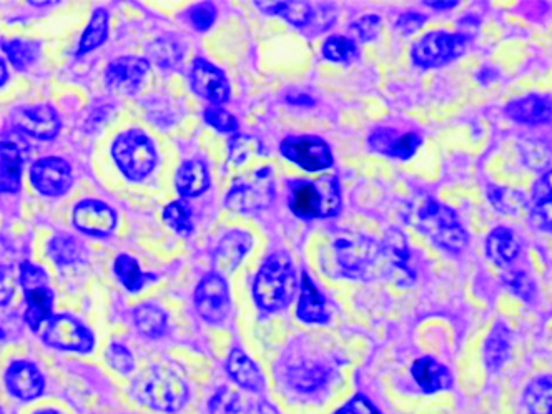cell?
<instances>
[{"mask_svg":"<svg viewBox=\"0 0 552 414\" xmlns=\"http://www.w3.org/2000/svg\"><path fill=\"white\" fill-rule=\"evenodd\" d=\"M296 315L301 321L313 323V325H323V323L330 321V315L326 311L325 298L321 296L320 290L311 281L308 273H303L301 296L300 301H298V308H296Z\"/></svg>","mask_w":552,"mask_h":414,"instance_id":"obj_24","label":"cell"},{"mask_svg":"<svg viewBox=\"0 0 552 414\" xmlns=\"http://www.w3.org/2000/svg\"><path fill=\"white\" fill-rule=\"evenodd\" d=\"M323 57L336 64H351L358 59V47L348 37L333 35L323 44Z\"/></svg>","mask_w":552,"mask_h":414,"instance_id":"obj_36","label":"cell"},{"mask_svg":"<svg viewBox=\"0 0 552 414\" xmlns=\"http://www.w3.org/2000/svg\"><path fill=\"white\" fill-rule=\"evenodd\" d=\"M468 45L469 35L434 30L413 45L411 59L419 69H438L459 59Z\"/></svg>","mask_w":552,"mask_h":414,"instance_id":"obj_7","label":"cell"},{"mask_svg":"<svg viewBox=\"0 0 552 414\" xmlns=\"http://www.w3.org/2000/svg\"><path fill=\"white\" fill-rule=\"evenodd\" d=\"M368 143L375 152L398 160H408L418 152L419 145L423 143L421 137L414 132L408 134H396L393 129H378L368 137Z\"/></svg>","mask_w":552,"mask_h":414,"instance_id":"obj_19","label":"cell"},{"mask_svg":"<svg viewBox=\"0 0 552 414\" xmlns=\"http://www.w3.org/2000/svg\"><path fill=\"white\" fill-rule=\"evenodd\" d=\"M5 383L10 393L20 401H32L44 391V378L29 361H15L5 373Z\"/></svg>","mask_w":552,"mask_h":414,"instance_id":"obj_18","label":"cell"},{"mask_svg":"<svg viewBox=\"0 0 552 414\" xmlns=\"http://www.w3.org/2000/svg\"><path fill=\"white\" fill-rule=\"evenodd\" d=\"M74 225L87 235L107 237L117 227V215L107 203L87 198L75 205Z\"/></svg>","mask_w":552,"mask_h":414,"instance_id":"obj_17","label":"cell"},{"mask_svg":"<svg viewBox=\"0 0 552 414\" xmlns=\"http://www.w3.org/2000/svg\"><path fill=\"white\" fill-rule=\"evenodd\" d=\"M288 205L296 217L305 220L333 217L341 207L338 180L333 177L321 178L320 182L296 180L290 185Z\"/></svg>","mask_w":552,"mask_h":414,"instance_id":"obj_3","label":"cell"},{"mask_svg":"<svg viewBox=\"0 0 552 414\" xmlns=\"http://www.w3.org/2000/svg\"><path fill=\"white\" fill-rule=\"evenodd\" d=\"M543 198H552V170L544 173L534 187L533 202L534 200H543Z\"/></svg>","mask_w":552,"mask_h":414,"instance_id":"obj_51","label":"cell"},{"mask_svg":"<svg viewBox=\"0 0 552 414\" xmlns=\"http://www.w3.org/2000/svg\"><path fill=\"white\" fill-rule=\"evenodd\" d=\"M531 222L543 232H552V198L534 200L531 210Z\"/></svg>","mask_w":552,"mask_h":414,"instance_id":"obj_43","label":"cell"},{"mask_svg":"<svg viewBox=\"0 0 552 414\" xmlns=\"http://www.w3.org/2000/svg\"><path fill=\"white\" fill-rule=\"evenodd\" d=\"M275 198L272 168H258L247 177L235 180L225 198V207L233 212H258L267 208Z\"/></svg>","mask_w":552,"mask_h":414,"instance_id":"obj_9","label":"cell"},{"mask_svg":"<svg viewBox=\"0 0 552 414\" xmlns=\"http://www.w3.org/2000/svg\"><path fill=\"white\" fill-rule=\"evenodd\" d=\"M203 119L218 132H237L238 130L237 119L220 105L207 107L203 112Z\"/></svg>","mask_w":552,"mask_h":414,"instance_id":"obj_39","label":"cell"},{"mask_svg":"<svg viewBox=\"0 0 552 414\" xmlns=\"http://www.w3.org/2000/svg\"><path fill=\"white\" fill-rule=\"evenodd\" d=\"M265 14L280 15L296 27H305L313 20V9L308 2H255Z\"/></svg>","mask_w":552,"mask_h":414,"instance_id":"obj_30","label":"cell"},{"mask_svg":"<svg viewBox=\"0 0 552 414\" xmlns=\"http://www.w3.org/2000/svg\"><path fill=\"white\" fill-rule=\"evenodd\" d=\"M511 351V333L503 321L494 325L484 346V360L489 371H498L508 361Z\"/></svg>","mask_w":552,"mask_h":414,"instance_id":"obj_29","label":"cell"},{"mask_svg":"<svg viewBox=\"0 0 552 414\" xmlns=\"http://www.w3.org/2000/svg\"><path fill=\"white\" fill-rule=\"evenodd\" d=\"M114 272L117 278H119L120 283L130 293H137V291L142 290L148 280L155 278V276L142 273V270L138 267L137 260L134 257H130V255H125V253L115 258Z\"/></svg>","mask_w":552,"mask_h":414,"instance_id":"obj_35","label":"cell"},{"mask_svg":"<svg viewBox=\"0 0 552 414\" xmlns=\"http://www.w3.org/2000/svg\"><path fill=\"white\" fill-rule=\"evenodd\" d=\"M424 22H426L424 15L416 14V12H406L396 22V29L401 30L403 34H413V32L423 27Z\"/></svg>","mask_w":552,"mask_h":414,"instance_id":"obj_50","label":"cell"},{"mask_svg":"<svg viewBox=\"0 0 552 414\" xmlns=\"http://www.w3.org/2000/svg\"><path fill=\"white\" fill-rule=\"evenodd\" d=\"M228 153L233 163H243L255 153H260V143L247 135H237L230 140Z\"/></svg>","mask_w":552,"mask_h":414,"instance_id":"obj_40","label":"cell"},{"mask_svg":"<svg viewBox=\"0 0 552 414\" xmlns=\"http://www.w3.org/2000/svg\"><path fill=\"white\" fill-rule=\"evenodd\" d=\"M328 371L320 365H300L290 373L291 385L301 391L315 390L326 381Z\"/></svg>","mask_w":552,"mask_h":414,"instance_id":"obj_37","label":"cell"},{"mask_svg":"<svg viewBox=\"0 0 552 414\" xmlns=\"http://www.w3.org/2000/svg\"><path fill=\"white\" fill-rule=\"evenodd\" d=\"M163 220H165L168 227H172L178 235H182V237L192 235V218H190V210H188L185 203H168L165 210H163Z\"/></svg>","mask_w":552,"mask_h":414,"instance_id":"obj_38","label":"cell"},{"mask_svg":"<svg viewBox=\"0 0 552 414\" xmlns=\"http://www.w3.org/2000/svg\"><path fill=\"white\" fill-rule=\"evenodd\" d=\"M188 19L192 22L193 29L205 32V30L210 29V27L215 24V19H217L215 5L210 4V2H202V4L195 5V7L190 10Z\"/></svg>","mask_w":552,"mask_h":414,"instance_id":"obj_42","label":"cell"},{"mask_svg":"<svg viewBox=\"0 0 552 414\" xmlns=\"http://www.w3.org/2000/svg\"><path fill=\"white\" fill-rule=\"evenodd\" d=\"M24 158L19 147L12 142H0V193H17L20 190Z\"/></svg>","mask_w":552,"mask_h":414,"instance_id":"obj_27","label":"cell"},{"mask_svg":"<svg viewBox=\"0 0 552 414\" xmlns=\"http://www.w3.org/2000/svg\"><path fill=\"white\" fill-rule=\"evenodd\" d=\"M134 321L140 335L147 336V338H158L167 331V313L153 303H143L135 308Z\"/></svg>","mask_w":552,"mask_h":414,"instance_id":"obj_31","label":"cell"},{"mask_svg":"<svg viewBox=\"0 0 552 414\" xmlns=\"http://www.w3.org/2000/svg\"><path fill=\"white\" fill-rule=\"evenodd\" d=\"M192 89L195 94L200 95L213 105H222L230 99V84L223 70L217 65L205 59H197L193 62Z\"/></svg>","mask_w":552,"mask_h":414,"instance_id":"obj_15","label":"cell"},{"mask_svg":"<svg viewBox=\"0 0 552 414\" xmlns=\"http://www.w3.org/2000/svg\"><path fill=\"white\" fill-rule=\"evenodd\" d=\"M12 122L20 132L39 140H52L59 135L62 127L57 110L47 104L15 110Z\"/></svg>","mask_w":552,"mask_h":414,"instance_id":"obj_14","label":"cell"},{"mask_svg":"<svg viewBox=\"0 0 552 414\" xmlns=\"http://www.w3.org/2000/svg\"><path fill=\"white\" fill-rule=\"evenodd\" d=\"M411 373L424 393H438L453 386L451 371L433 358H419L411 368Z\"/></svg>","mask_w":552,"mask_h":414,"instance_id":"obj_23","label":"cell"},{"mask_svg":"<svg viewBox=\"0 0 552 414\" xmlns=\"http://www.w3.org/2000/svg\"><path fill=\"white\" fill-rule=\"evenodd\" d=\"M37 414H60L59 411H40Z\"/></svg>","mask_w":552,"mask_h":414,"instance_id":"obj_54","label":"cell"},{"mask_svg":"<svg viewBox=\"0 0 552 414\" xmlns=\"http://www.w3.org/2000/svg\"><path fill=\"white\" fill-rule=\"evenodd\" d=\"M9 82V72H7V65H5L4 59L0 57V89Z\"/></svg>","mask_w":552,"mask_h":414,"instance_id":"obj_53","label":"cell"},{"mask_svg":"<svg viewBox=\"0 0 552 414\" xmlns=\"http://www.w3.org/2000/svg\"><path fill=\"white\" fill-rule=\"evenodd\" d=\"M335 414H380V411L376 410L375 405L366 400L365 396L358 395Z\"/></svg>","mask_w":552,"mask_h":414,"instance_id":"obj_48","label":"cell"},{"mask_svg":"<svg viewBox=\"0 0 552 414\" xmlns=\"http://www.w3.org/2000/svg\"><path fill=\"white\" fill-rule=\"evenodd\" d=\"M296 276L288 253H272L253 283V296L263 311L283 310L295 296Z\"/></svg>","mask_w":552,"mask_h":414,"instance_id":"obj_2","label":"cell"},{"mask_svg":"<svg viewBox=\"0 0 552 414\" xmlns=\"http://www.w3.org/2000/svg\"><path fill=\"white\" fill-rule=\"evenodd\" d=\"M504 114L524 125L549 124L552 120V99L548 95L529 94L506 105Z\"/></svg>","mask_w":552,"mask_h":414,"instance_id":"obj_20","label":"cell"},{"mask_svg":"<svg viewBox=\"0 0 552 414\" xmlns=\"http://www.w3.org/2000/svg\"><path fill=\"white\" fill-rule=\"evenodd\" d=\"M107 360L110 366L115 371H119L122 375H129L130 371L134 370V358L124 345L120 343H112L107 350Z\"/></svg>","mask_w":552,"mask_h":414,"instance_id":"obj_41","label":"cell"},{"mask_svg":"<svg viewBox=\"0 0 552 414\" xmlns=\"http://www.w3.org/2000/svg\"><path fill=\"white\" fill-rule=\"evenodd\" d=\"M228 375L245 390L260 393L265 388V376L257 363L240 348H233L227 360Z\"/></svg>","mask_w":552,"mask_h":414,"instance_id":"obj_22","label":"cell"},{"mask_svg":"<svg viewBox=\"0 0 552 414\" xmlns=\"http://www.w3.org/2000/svg\"><path fill=\"white\" fill-rule=\"evenodd\" d=\"M0 49L4 50L7 59L14 69L27 72L32 69L40 57V42L30 39L0 40Z\"/></svg>","mask_w":552,"mask_h":414,"instance_id":"obj_28","label":"cell"},{"mask_svg":"<svg viewBox=\"0 0 552 414\" xmlns=\"http://www.w3.org/2000/svg\"><path fill=\"white\" fill-rule=\"evenodd\" d=\"M549 414H552V410H551V413H549Z\"/></svg>","mask_w":552,"mask_h":414,"instance_id":"obj_55","label":"cell"},{"mask_svg":"<svg viewBox=\"0 0 552 414\" xmlns=\"http://www.w3.org/2000/svg\"><path fill=\"white\" fill-rule=\"evenodd\" d=\"M112 157L120 173L129 182L145 180L155 170L158 162V152L152 138L138 129L127 130L115 138L112 143Z\"/></svg>","mask_w":552,"mask_h":414,"instance_id":"obj_4","label":"cell"},{"mask_svg":"<svg viewBox=\"0 0 552 414\" xmlns=\"http://www.w3.org/2000/svg\"><path fill=\"white\" fill-rule=\"evenodd\" d=\"M150 64L142 57H120L110 62L105 70V82L114 92L125 95H135L142 87L145 75L148 74Z\"/></svg>","mask_w":552,"mask_h":414,"instance_id":"obj_16","label":"cell"},{"mask_svg":"<svg viewBox=\"0 0 552 414\" xmlns=\"http://www.w3.org/2000/svg\"><path fill=\"white\" fill-rule=\"evenodd\" d=\"M250 250L252 235L243 230H232L218 243L217 250L213 253V267L217 268V273L222 276L233 272Z\"/></svg>","mask_w":552,"mask_h":414,"instance_id":"obj_21","label":"cell"},{"mask_svg":"<svg viewBox=\"0 0 552 414\" xmlns=\"http://www.w3.org/2000/svg\"><path fill=\"white\" fill-rule=\"evenodd\" d=\"M506 283H508L509 288H511L516 295L521 296L524 300H529V298H531V293L534 291V285L533 281H531V278H529L526 273L514 270V272L506 275Z\"/></svg>","mask_w":552,"mask_h":414,"instance_id":"obj_46","label":"cell"},{"mask_svg":"<svg viewBox=\"0 0 552 414\" xmlns=\"http://www.w3.org/2000/svg\"><path fill=\"white\" fill-rule=\"evenodd\" d=\"M109 37V14L105 9H95L90 17L89 25L80 37L79 50L77 54L84 55L92 50L99 49Z\"/></svg>","mask_w":552,"mask_h":414,"instance_id":"obj_32","label":"cell"},{"mask_svg":"<svg viewBox=\"0 0 552 414\" xmlns=\"http://www.w3.org/2000/svg\"><path fill=\"white\" fill-rule=\"evenodd\" d=\"M281 153L286 160L296 163L306 172H320L333 165V153L323 138L315 135L288 137L281 142Z\"/></svg>","mask_w":552,"mask_h":414,"instance_id":"obj_11","label":"cell"},{"mask_svg":"<svg viewBox=\"0 0 552 414\" xmlns=\"http://www.w3.org/2000/svg\"><path fill=\"white\" fill-rule=\"evenodd\" d=\"M175 187L182 197H198L210 187V173L202 160H187L178 168Z\"/></svg>","mask_w":552,"mask_h":414,"instance_id":"obj_25","label":"cell"},{"mask_svg":"<svg viewBox=\"0 0 552 414\" xmlns=\"http://www.w3.org/2000/svg\"><path fill=\"white\" fill-rule=\"evenodd\" d=\"M335 253L341 270L351 278L414 276L408 263V243L398 230H393L383 243L368 237L343 238L336 242Z\"/></svg>","mask_w":552,"mask_h":414,"instance_id":"obj_1","label":"cell"},{"mask_svg":"<svg viewBox=\"0 0 552 414\" xmlns=\"http://www.w3.org/2000/svg\"><path fill=\"white\" fill-rule=\"evenodd\" d=\"M47 345L57 350L89 353L94 350V336L87 326L69 315L54 316L42 333Z\"/></svg>","mask_w":552,"mask_h":414,"instance_id":"obj_12","label":"cell"},{"mask_svg":"<svg viewBox=\"0 0 552 414\" xmlns=\"http://www.w3.org/2000/svg\"><path fill=\"white\" fill-rule=\"evenodd\" d=\"M380 17L376 15H366L355 24V30L360 34L363 40H375L380 34Z\"/></svg>","mask_w":552,"mask_h":414,"instance_id":"obj_47","label":"cell"},{"mask_svg":"<svg viewBox=\"0 0 552 414\" xmlns=\"http://www.w3.org/2000/svg\"><path fill=\"white\" fill-rule=\"evenodd\" d=\"M424 5H429V7H433V9L449 10L456 7L458 2H424Z\"/></svg>","mask_w":552,"mask_h":414,"instance_id":"obj_52","label":"cell"},{"mask_svg":"<svg viewBox=\"0 0 552 414\" xmlns=\"http://www.w3.org/2000/svg\"><path fill=\"white\" fill-rule=\"evenodd\" d=\"M238 396L233 391L225 390L218 391L217 395L213 396L210 401V413L212 414H237Z\"/></svg>","mask_w":552,"mask_h":414,"instance_id":"obj_45","label":"cell"},{"mask_svg":"<svg viewBox=\"0 0 552 414\" xmlns=\"http://www.w3.org/2000/svg\"><path fill=\"white\" fill-rule=\"evenodd\" d=\"M419 228L444 252L461 253L469 243L468 232L459 223L456 213L443 203L428 200L419 210Z\"/></svg>","mask_w":552,"mask_h":414,"instance_id":"obj_5","label":"cell"},{"mask_svg":"<svg viewBox=\"0 0 552 414\" xmlns=\"http://www.w3.org/2000/svg\"><path fill=\"white\" fill-rule=\"evenodd\" d=\"M140 398L153 410L178 413L187 405L188 386L172 368L157 366L140 385Z\"/></svg>","mask_w":552,"mask_h":414,"instance_id":"obj_6","label":"cell"},{"mask_svg":"<svg viewBox=\"0 0 552 414\" xmlns=\"http://www.w3.org/2000/svg\"><path fill=\"white\" fill-rule=\"evenodd\" d=\"M12 295H14L12 268L0 265V305H7L12 300Z\"/></svg>","mask_w":552,"mask_h":414,"instance_id":"obj_49","label":"cell"},{"mask_svg":"<svg viewBox=\"0 0 552 414\" xmlns=\"http://www.w3.org/2000/svg\"><path fill=\"white\" fill-rule=\"evenodd\" d=\"M20 283L27 300L25 323L30 326V330L39 331L45 323H49L54 318L52 316L54 291L50 288L49 276L44 268L25 262L20 267Z\"/></svg>","mask_w":552,"mask_h":414,"instance_id":"obj_8","label":"cell"},{"mask_svg":"<svg viewBox=\"0 0 552 414\" xmlns=\"http://www.w3.org/2000/svg\"><path fill=\"white\" fill-rule=\"evenodd\" d=\"M486 255L499 267H508L518 258L519 242L511 228L496 227L486 238Z\"/></svg>","mask_w":552,"mask_h":414,"instance_id":"obj_26","label":"cell"},{"mask_svg":"<svg viewBox=\"0 0 552 414\" xmlns=\"http://www.w3.org/2000/svg\"><path fill=\"white\" fill-rule=\"evenodd\" d=\"M49 255L59 267H69L82 262L85 248L77 238L70 235H59L49 243Z\"/></svg>","mask_w":552,"mask_h":414,"instance_id":"obj_33","label":"cell"},{"mask_svg":"<svg viewBox=\"0 0 552 414\" xmlns=\"http://www.w3.org/2000/svg\"><path fill=\"white\" fill-rule=\"evenodd\" d=\"M193 300H195L198 315L210 325L223 323L232 310L227 281L217 272L203 276L197 285Z\"/></svg>","mask_w":552,"mask_h":414,"instance_id":"obj_10","label":"cell"},{"mask_svg":"<svg viewBox=\"0 0 552 414\" xmlns=\"http://www.w3.org/2000/svg\"><path fill=\"white\" fill-rule=\"evenodd\" d=\"M152 54L160 65H175L182 59L183 52L173 40H158Z\"/></svg>","mask_w":552,"mask_h":414,"instance_id":"obj_44","label":"cell"},{"mask_svg":"<svg viewBox=\"0 0 552 414\" xmlns=\"http://www.w3.org/2000/svg\"><path fill=\"white\" fill-rule=\"evenodd\" d=\"M524 403L531 414H549L552 410V376H541L526 390Z\"/></svg>","mask_w":552,"mask_h":414,"instance_id":"obj_34","label":"cell"},{"mask_svg":"<svg viewBox=\"0 0 552 414\" xmlns=\"http://www.w3.org/2000/svg\"><path fill=\"white\" fill-rule=\"evenodd\" d=\"M30 182L45 197H62L72 188V168L64 158L45 157L30 168Z\"/></svg>","mask_w":552,"mask_h":414,"instance_id":"obj_13","label":"cell"}]
</instances>
